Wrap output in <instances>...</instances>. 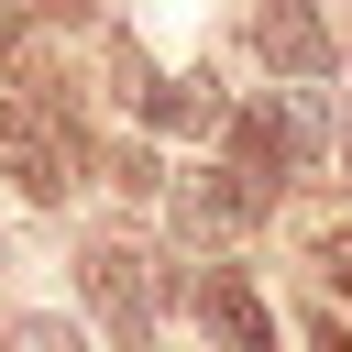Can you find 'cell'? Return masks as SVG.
<instances>
[{"instance_id": "6da1fadb", "label": "cell", "mask_w": 352, "mask_h": 352, "mask_svg": "<svg viewBox=\"0 0 352 352\" xmlns=\"http://www.w3.org/2000/svg\"><path fill=\"white\" fill-rule=\"evenodd\" d=\"M231 154H242L253 187H286L297 165H319V154H330V110H319V88H275V99L231 110Z\"/></svg>"}, {"instance_id": "7a4b0ae2", "label": "cell", "mask_w": 352, "mask_h": 352, "mask_svg": "<svg viewBox=\"0 0 352 352\" xmlns=\"http://www.w3.org/2000/svg\"><path fill=\"white\" fill-rule=\"evenodd\" d=\"M77 286H88V308L110 319V341H121V352H143V341H154V286H143V253L88 242V253H77Z\"/></svg>"}, {"instance_id": "3957f363", "label": "cell", "mask_w": 352, "mask_h": 352, "mask_svg": "<svg viewBox=\"0 0 352 352\" xmlns=\"http://www.w3.org/2000/svg\"><path fill=\"white\" fill-rule=\"evenodd\" d=\"M253 55H264L286 88H319L341 44H330V22H319L308 0H264V11H253Z\"/></svg>"}, {"instance_id": "277c9868", "label": "cell", "mask_w": 352, "mask_h": 352, "mask_svg": "<svg viewBox=\"0 0 352 352\" xmlns=\"http://www.w3.org/2000/svg\"><path fill=\"white\" fill-rule=\"evenodd\" d=\"M0 154H11L22 198H44V209H55V198H66V176H77V143H66L33 99H11V110H0Z\"/></svg>"}, {"instance_id": "5b68a950", "label": "cell", "mask_w": 352, "mask_h": 352, "mask_svg": "<svg viewBox=\"0 0 352 352\" xmlns=\"http://www.w3.org/2000/svg\"><path fill=\"white\" fill-rule=\"evenodd\" d=\"M187 297H198V319H209V330H220L231 352H275V308H264V286H253V275L209 264V275H198Z\"/></svg>"}, {"instance_id": "8992f818", "label": "cell", "mask_w": 352, "mask_h": 352, "mask_svg": "<svg viewBox=\"0 0 352 352\" xmlns=\"http://www.w3.org/2000/svg\"><path fill=\"white\" fill-rule=\"evenodd\" d=\"M264 198H275V187H253L242 165H220V176H187V187H176V209H187L198 231H231V220H264Z\"/></svg>"}, {"instance_id": "52a82bcc", "label": "cell", "mask_w": 352, "mask_h": 352, "mask_svg": "<svg viewBox=\"0 0 352 352\" xmlns=\"http://www.w3.org/2000/svg\"><path fill=\"white\" fill-rule=\"evenodd\" d=\"M165 132H231V99H220L209 77H176V99H165Z\"/></svg>"}, {"instance_id": "ba28073f", "label": "cell", "mask_w": 352, "mask_h": 352, "mask_svg": "<svg viewBox=\"0 0 352 352\" xmlns=\"http://www.w3.org/2000/svg\"><path fill=\"white\" fill-rule=\"evenodd\" d=\"M0 352H88V341H77L66 319H11V330H0Z\"/></svg>"}, {"instance_id": "9c48e42d", "label": "cell", "mask_w": 352, "mask_h": 352, "mask_svg": "<svg viewBox=\"0 0 352 352\" xmlns=\"http://www.w3.org/2000/svg\"><path fill=\"white\" fill-rule=\"evenodd\" d=\"M319 275H330V297L352 308V231H330V242H319Z\"/></svg>"}, {"instance_id": "30bf717a", "label": "cell", "mask_w": 352, "mask_h": 352, "mask_svg": "<svg viewBox=\"0 0 352 352\" xmlns=\"http://www.w3.org/2000/svg\"><path fill=\"white\" fill-rule=\"evenodd\" d=\"M308 352H352V330H341V319H319V330H308Z\"/></svg>"}, {"instance_id": "8fae6325", "label": "cell", "mask_w": 352, "mask_h": 352, "mask_svg": "<svg viewBox=\"0 0 352 352\" xmlns=\"http://www.w3.org/2000/svg\"><path fill=\"white\" fill-rule=\"evenodd\" d=\"M330 154H341V176H352V132H341V143H330Z\"/></svg>"}, {"instance_id": "7c38bea8", "label": "cell", "mask_w": 352, "mask_h": 352, "mask_svg": "<svg viewBox=\"0 0 352 352\" xmlns=\"http://www.w3.org/2000/svg\"><path fill=\"white\" fill-rule=\"evenodd\" d=\"M44 11H77V0H44Z\"/></svg>"}]
</instances>
